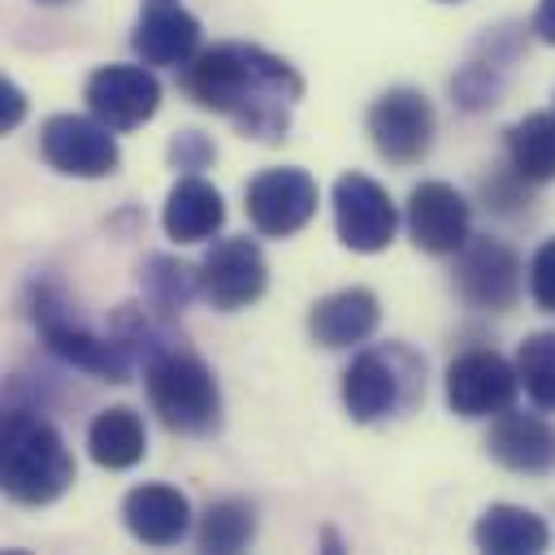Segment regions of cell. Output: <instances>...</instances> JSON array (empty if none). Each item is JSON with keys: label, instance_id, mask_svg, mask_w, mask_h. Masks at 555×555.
<instances>
[{"label": "cell", "instance_id": "6da1fadb", "mask_svg": "<svg viewBox=\"0 0 555 555\" xmlns=\"http://www.w3.org/2000/svg\"><path fill=\"white\" fill-rule=\"evenodd\" d=\"M182 87L208 113H221L238 134L278 143L291 130V113L304 95V78L291 61L256 43H212L199 48L182 69Z\"/></svg>", "mask_w": 555, "mask_h": 555}, {"label": "cell", "instance_id": "7a4b0ae2", "mask_svg": "<svg viewBox=\"0 0 555 555\" xmlns=\"http://www.w3.org/2000/svg\"><path fill=\"white\" fill-rule=\"evenodd\" d=\"M4 494L22 507L56 503L74 486V455L52 421L13 408L4 416V455H0Z\"/></svg>", "mask_w": 555, "mask_h": 555}, {"label": "cell", "instance_id": "3957f363", "mask_svg": "<svg viewBox=\"0 0 555 555\" xmlns=\"http://www.w3.org/2000/svg\"><path fill=\"white\" fill-rule=\"evenodd\" d=\"M147 403L160 416L165 429L173 434H212L221 425V390L212 369L182 351V347H165L147 360Z\"/></svg>", "mask_w": 555, "mask_h": 555}, {"label": "cell", "instance_id": "277c9868", "mask_svg": "<svg viewBox=\"0 0 555 555\" xmlns=\"http://www.w3.org/2000/svg\"><path fill=\"white\" fill-rule=\"evenodd\" d=\"M421 390V364L403 347L386 351H360L343 369V408L351 421L373 425L395 412H403Z\"/></svg>", "mask_w": 555, "mask_h": 555}, {"label": "cell", "instance_id": "5b68a950", "mask_svg": "<svg viewBox=\"0 0 555 555\" xmlns=\"http://www.w3.org/2000/svg\"><path fill=\"white\" fill-rule=\"evenodd\" d=\"M35 325H39L48 351H56L65 364H74V369H82V373H91L100 382H126L130 377V347H126V338H104V334L87 330L52 295L35 299Z\"/></svg>", "mask_w": 555, "mask_h": 555}, {"label": "cell", "instance_id": "8992f818", "mask_svg": "<svg viewBox=\"0 0 555 555\" xmlns=\"http://www.w3.org/2000/svg\"><path fill=\"white\" fill-rule=\"evenodd\" d=\"M39 152L65 178H108L121 165L113 126H104L95 113H52L39 126Z\"/></svg>", "mask_w": 555, "mask_h": 555}, {"label": "cell", "instance_id": "52a82bcc", "mask_svg": "<svg viewBox=\"0 0 555 555\" xmlns=\"http://www.w3.org/2000/svg\"><path fill=\"white\" fill-rule=\"evenodd\" d=\"M330 204H334V230L343 247L364 251V256L390 247L399 230V212L382 182H373L369 173H343L334 182Z\"/></svg>", "mask_w": 555, "mask_h": 555}, {"label": "cell", "instance_id": "ba28073f", "mask_svg": "<svg viewBox=\"0 0 555 555\" xmlns=\"http://www.w3.org/2000/svg\"><path fill=\"white\" fill-rule=\"evenodd\" d=\"M369 139L390 165H416L434 143V108L416 87H390L369 108Z\"/></svg>", "mask_w": 555, "mask_h": 555}, {"label": "cell", "instance_id": "9c48e42d", "mask_svg": "<svg viewBox=\"0 0 555 555\" xmlns=\"http://www.w3.org/2000/svg\"><path fill=\"white\" fill-rule=\"evenodd\" d=\"M317 212V178L295 165L260 169L247 182V217L264 238H286L304 230Z\"/></svg>", "mask_w": 555, "mask_h": 555}, {"label": "cell", "instance_id": "30bf717a", "mask_svg": "<svg viewBox=\"0 0 555 555\" xmlns=\"http://www.w3.org/2000/svg\"><path fill=\"white\" fill-rule=\"evenodd\" d=\"M199 295L217 308V312H238L247 304H256L269 286V264L264 251L243 234V238H221L208 247V256L199 260Z\"/></svg>", "mask_w": 555, "mask_h": 555}, {"label": "cell", "instance_id": "8fae6325", "mask_svg": "<svg viewBox=\"0 0 555 555\" xmlns=\"http://www.w3.org/2000/svg\"><path fill=\"white\" fill-rule=\"evenodd\" d=\"M520 390L516 364H507L499 351H464L447 364V408L455 416L481 421L512 408Z\"/></svg>", "mask_w": 555, "mask_h": 555}, {"label": "cell", "instance_id": "7c38bea8", "mask_svg": "<svg viewBox=\"0 0 555 555\" xmlns=\"http://www.w3.org/2000/svg\"><path fill=\"white\" fill-rule=\"evenodd\" d=\"M520 256L494 238H468L455 251V291L468 308L507 312L520 299Z\"/></svg>", "mask_w": 555, "mask_h": 555}, {"label": "cell", "instance_id": "4fadbf2b", "mask_svg": "<svg viewBox=\"0 0 555 555\" xmlns=\"http://www.w3.org/2000/svg\"><path fill=\"white\" fill-rule=\"evenodd\" d=\"M82 100L104 126L134 130V126L156 117L160 82L147 65H100V69H91V78L82 87Z\"/></svg>", "mask_w": 555, "mask_h": 555}, {"label": "cell", "instance_id": "5bb4252c", "mask_svg": "<svg viewBox=\"0 0 555 555\" xmlns=\"http://www.w3.org/2000/svg\"><path fill=\"white\" fill-rule=\"evenodd\" d=\"M130 43L143 56V65L186 69L199 52V22L182 0H143Z\"/></svg>", "mask_w": 555, "mask_h": 555}, {"label": "cell", "instance_id": "9a60e30c", "mask_svg": "<svg viewBox=\"0 0 555 555\" xmlns=\"http://www.w3.org/2000/svg\"><path fill=\"white\" fill-rule=\"evenodd\" d=\"M408 234L421 251L447 256L468 243V204L451 182H421L408 195Z\"/></svg>", "mask_w": 555, "mask_h": 555}, {"label": "cell", "instance_id": "2e32d148", "mask_svg": "<svg viewBox=\"0 0 555 555\" xmlns=\"http://www.w3.org/2000/svg\"><path fill=\"white\" fill-rule=\"evenodd\" d=\"M490 460H499L512 473H551L555 468V425L533 416V412H499L490 434H486Z\"/></svg>", "mask_w": 555, "mask_h": 555}, {"label": "cell", "instance_id": "e0dca14e", "mask_svg": "<svg viewBox=\"0 0 555 555\" xmlns=\"http://www.w3.org/2000/svg\"><path fill=\"white\" fill-rule=\"evenodd\" d=\"M121 520L130 538H139L143 546H173L191 529V503L173 486L143 481L121 499Z\"/></svg>", "mask_w": 555, "mask_h": 555}, {"label": "cell", "instance_id": "ac0fdd59", "mask_svg": "<svg viewBox=\"0 0 555 555\" xmlns=\"http://www.w3.org/2000/svg\"><path fill=\"white\" fill-rule=\"evenodd\" d=\"M377 321H382L377 295L364 291V286H347V291H334V295H325V299L312 304V312H308V334H312L321 347L338 351V347L364 343V338L377 330Z\"/></svg>", "mask_w": 555, "mask_h": 555}, {"label": "cell", "instance_id": "d6986e66", "mask_svg": "<svg viewBox=\"0 0 555 555\" xmlns=\"http://www.w3.org/2000/svg\"><path fill=\"white\" fill-rule=\"evenodd\" d=\"M221 221H225V199H221V191L212 182L186 173V178H178L169 186L160 225H165V234L173 243H204V238H212L221 230Z\"/></svg>", "mask_w": 555, "mask_h": 555}, {"label": "cell", "instance_id": "ffe728a7", "mask_svg": "<svg viewBox=\"0 0 555 555\" xmlns=\"http://www.w3.org/2000/svg\"><path fill=\"white\" fill-rule=\"evenodd\" d=\"M473 542L477 551H490V555H538L551 546V529L529 507L490 503L473 525Z\"/></svg>", "mask_w": 555, "mask_h": 555}, {"label": "cell", "instance_id": "44dd1931", "mask_svg": "<svg viewBox=\"0 0 555 555\" xmlns=\"http://www.w3.org/2000/svg\"><path fill=\"white\" fill-rule=\"evenodd\" d=\"M143 451H147V434H143L139 412H130V408H104L87 425V455L108 473L134 468L143 460Z\"/></svg>", "mask_w": 555, "mask_h": 555}, {"label": "cell", "instance_id": "7402d4cb", "mask_svg": "<svg viewBox=\"0 0 555 555\" xmlns=\"http://www.w3.org/2000/svg\"><path fill=\"white\" fill-rule=\"evenodd\" d=\"M507 165L533 186L555 178V113H529L507 130Z\"/></svg>", "mask_w": 555, "mask_h": 555}, {"label": "cell", "instance_id": "603a6c76", "mask_svg": "<svg viewBox=\"0 0 555 555\" xmlns=\"http://www.w3.org/2000/svg\"><path fill=\"white\" fill-rule=\"evenodd\" d=\"M251 538H256V512H251V503H243V499H221V503H212V507L199 516V529H195L199 551H212V555H234V551H243Z\"/></svg>", "mask_w": 555, "mask_h": 555}, {"label": "cell", "instance_id": "cb8c5ba5", "mask_svg": "<svg viewBox=\"0 0 555 555\" xmlns=\"http://www.w3.org/2000/svg\"><path fill=\"white\" fill-rule=\"evenodd\" d=\"M516 373L525 395L542 412H555V330H538L516 347Z\"/></svg>", "mask_w": 555, "mask_h": 555}, {"label": "cell", "instance_id": "d4e9b609", "mask_svg": "<svg viewBox=\"0 0 555 555\" xmlns=\"http://www.w3.org/2000/svg\"><path fill=\"white\" fill-rule=\"evenodd\" d=\"M143 278H147L152 299H156L165 312H173V308H182L191 295H199V273L186 269V264H173L169 256H156Z\"/></svg>", "mask_w": 555, "mask_h": 555}, {"label": "cell", "instance_id": "484cf974", "mask_svg": "<svg viewBox=\"0 0 555 555\" xmlns=\"http://www.w3.org/2000/svg\"><path fill=\"white\" fill-rule=\"evenodd\" d=\"M529 295L542 312H555V238H546L538 251H533V264H529Z\"/></svg>", "mask_w": 555, "mask_h": 555}, {"label": "cell", "instance_id": "4316f807", "mask_svg": "<svg viewBox=\"0 0 555 555\" xmlns=\"http://www.w3.org/2000/svg\"><path fill=\"white\" fill-rule=\"evenodd\" d=\"M169 152H173V165H178V169H204V165L212 160V143H208L204 134H195V130L178 134Z\"/></svg>", "mask_w": 555, "mask_h": 555}, {"label": "cell", "instance_id": "83f0119b", "mask_svg": "<svg viewBox=\"0 0 555 555\" xmlns=\"http://www.w3.org/2000/svg\"><path fill=\"white\" fill-rule=\"evenodd\" d=\"M22 117H26V95L17 91V82L4 78V87H0V126L13 130Z\"/></svg>", "mask_w": 555, "mask_h": 555}, {"label": "cell", "instance_id": "f1b7e54d", "mask_svg": "<svg viewBox=\"0 0 555 555\" xmlns=\"http://www.w3.org/2000/svg\"><path fill=\"white\" fill-rule=\"evenodd\" d=\"M533 35L542 43H555V0H538V9H533Z\"/></svg>", "mask_w": 555, "mask_h": 555}, {"label": "cell", "instance_id": "f546056e", "mask_svg": "<svg viewBox=\"0 0 555 555\" xmlns=\"http://www.w3.org/2000/svg\"><path fill=\"white\" fill-rule=\"evenodd\" d=\"M39 4H69V0H39Z\"/></svg>", "mask_w": 555, "mask_h": 555}, {"label": "cell", "instance_id": "4dcf8cb0", "mask_svg": "<svg viewBox=\"0 0 555 555\" xmlns=\"http://www.w3.org/2000/svg\"><path fill=\"white\" fill-rule=\"evenodd\" d=\"M442 4H451V0H442Z\"/></svg>", "mask_w": 555, "mask_h": 555}]
</instances>
